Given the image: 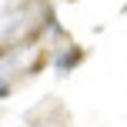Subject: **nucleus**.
I'll list each match as a JSON object with an SVG mask.
<instances>
[]
</instances>
